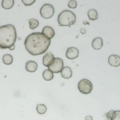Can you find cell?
<instances>
[{"label": "cell", "mask_w": 120, "mask_h": 120, "mask_svg": "<svg viewBox=\"0 0 120 120\" xmlns=\"http://www.w3.org/2000/svg\"><path fill=\"white\" fill-rule=\"evenodd\" d=\"M51 42L50 39L42 33L35 32L27 36L24 44L26 50L29 53L36 56L45 53L48 48Z\"/></svg>", "instance_id": "1"}, {"label": "cell", "mask_w": 120, "mask_h": 120, "mask_svg": "<svg viewBox=\"0 0 120 120\" xmlns=\"http://www.w3.org/2000/svg\"><path fill=\"white\" fill-rule=\"evenodd\" d=\"M17 38L15 26L8 24L0 26V48L9 49L14 45Z\"/></svg>", "instance_id": "2"}, {"label": "cell", "mask_w": 120, "mask_h": 120, "mask_svg": "<svg viewBox=\"0 0 120 120\" xmlns=\"http://www.w3.org/2000/svg\"><path fill=\"white\" fill-rule=\"evenodd\" d=\"M76 20V16L72 11L68 10H65L58 15L57 21L61 26H69L74 24Z\"/></svg>", "instance_id": "3"}, {"label": "cell", "mask_w": 120, "mask_h": 120, "mask_svg": "<svg viewBox=\"0 0 120 120\" xmlns=\"http://www.w3.org/2000/svg\"><path fill=\"white\" fill-rule=\"evenodd\" d=\"M78 87L81 93L87 94L91 92L93 86L90 81L87 79H83L80 80L78 82Z\"/></svg>", "instance_id": "4"}, {"label": "cell", "mask_w": 120, "mask_h": 120, "mask_svg": "<svg viewBox=\"0 0 120 120\" xmlns=\"http://www.w3.org/2000/svg\"><path fill=\"white\" fill-rule=\"evenodd\" d=\"M63 66V60L59 58H55L48 67L49 70L52 73H58L61 71Z\"/></svg>", "instance_id": "5"}, {"label": "cell", "mask_w": 120, "mask_h": 120, "mask_svg": "<svg viewBox=\"0 0 120 120\" xmlns=\"http://www.w3.org/2000/svg\"><path fill=\"white\" fill-rule=\"evenodd\" d=\"M55 12L54 8L51 4H46L41 8L40 12L41 16L45 19L51 18Z\"/></svg>", "instance_id": "6"}, {"label": "cell", "mask_w": 120, "mask_h": 120, "mask_svg": "<svg viewBox=\"0 0 120 120\" xmlns=\"http://www.w3.org/2000/svg\"><path fill=\"white\" fill-rule=\"evenodd\" d=\"M79 53V51L77 48L75 47H71L67 49L65 55L68 58L72 60L77 58Z\"/></svg>", "instance_id": "7"}, {"label": "cell", "mask_w": 120, "mask_h": 120, "mask_svg": "<svg viewBox=\"0 0 120 120\" xmlns=\"http://www.w3.org/2000/svg\"><path fill=\"white\" fill-rule=\"evenodd\" d=\"M108 62L110 65L114 67H118L120 65V57L116 55H112L108 58Z\"/></svg>", "instance_id": "8"}, {"label": "cell", "mask_w": 120, "mask_h": 120, "mask_svg": "<svg viewBox=\"0 0 120 120\" xmlns=\"http://www.w3.org/2000/svg\"><path fill=\"white\" fill-rule=\"evenodd\" d=\"M41 33L50 39L54 37L55 34L53 29L49 26H44L42 29Z\"/></svg>", "instance_id": "9"}, {"label": "cell", "mask_w": 120, "mask_h": 120, "mask_svg": "<svg viewBox=\"0 0 120 120\" xmlns=\"http://www.w3.org/2000/svg\"><path fill=\"white\" fill-rule=\"evenodd\" d=\"M54 58V55L51 52H48L43 58L42 62L43 65L46 67H48Z\"/></svg>", "instance_id": "10"}, {"label": "cell", "mask_w": 120, "mask_h": 120, "mask_svg": "<svg viewBox=\"0 0 120 120\" xmlns=\"http://www.w3.org/2000/svg\"><path fill=\"white\" fill-rule=\"evenodd\" d=\"M37 68V64L34 61H28L26 63L25 69L27 71L31 72H34L36 71Z\"/></svg>", "instance_id": "11"}, {"label": "cell", "mask_w": 120, "mask_h": 120, "mask_svg": "<svg viewBox=\"0 0 120 120\" xmlns=\"http://www.w3.org/2000/svg\"><path fill=\"white\" fill-rule=\"evenodd\" d=\"M61 72V75L64 78L68 79L72 76V71L70 68L68 66L64 67Z\"/></svg>", "instance_id": "12"}, {"label": "cell", "mask_w": 120, "mask_h": 120, "mask_svg": "<svg viewBox=\"0 0 120 120\" xmlns=\"http://www.w3.org/2000/svg\"><path fill=\"white\" fill-rule=\"evenodd\" d=\"M103 45L102 39L99 37L94 39L92 43V45L94 49L98 50L101 49Z\"/></svg>", "instance_id": "13"}, {"label": "cell", "mask_w": 120, "mask_h": 120, "mask_svg": "<svg viewBox=\"0 0 120 120\" xmlns=\"http://www.w3.org/2000/svg\"><path fill=\"white\" fill-rule=\"evenodd\" d=\"M87 15L90 20H95L98 18V15L97 11L94 9H91L88 11Z\"/></svg>", "instance_id": "14"}, {"label": "cell", "mask_w": 120, "mask_h": 120, "mask_svg": "<svg viewBox=\"0 0 120 120\" xmlns=\"http://www.w3.org/2000/svg\"><path fill=\"white\" fill-rule=\"evenodd\" d=\"M14 3V0H3L1 3V5L4 8L8 9L13 7Z\"/></svg>", "instance_id": "15"}, {"label": "cell", "mask_w": 120, "mask_h": 120, "mask_svg": "<svg viewBox=\"0 0 120 120\" xmlns=\"http://www.w3.org/2000/svg\"><path fill=\"white\" fill-rule=\"evenodd\" d=\"M43 77L45 80L46 81H50L53 78V73L49 69L44 70L42 74Z\"/></svg>", "instance_id": "16"}, {"label": "cell", "mask_w": 120, "mask_h": 120, "mask_svg": "<svg viewBox=\"0 0 120 120\" xmlns=\"http://www.w3.org/2000/svg\"><path fill=\"white\" fill-rule=\"evenodd\" d=\"M2 60L4 64L7 65H9L11 64L13 61V58L12 56L9 54H6L3 56Z\"/></svg>", "instance_id": "17"}, {"label": "cell", "mask_w": 120, "mask_h": 120, "mask_svg": "<svg viewBox=\"0 0 120 120\" xmlns=\"http://www.w3.org/2000/svg\"><path fill=\"white\" fill-rule=\"evenodd\" d=\"M36 110L40 114H45L47 110L46 106L43 104H38L37 106Z\"/></svg>", "instance_id": "18"}, {"label": "cell", "mask_w": 120, "mask_h": 120, "mask_svg": "<svg viewBox=\"0 0 120 120\" xmlns=\"http://www.w3.org/2000/svg\"><path fill=\"white\" fill-rule=\"evenodd\" d=\"M30 29L34 30L38 26L39 22L36 19H30L28 20Z\"/></svg>", "instance_id": "19"}, {"label": "cell", "mask_w": 120, "mask_h": 120, "mask_svg": "<svg viewBox=\"0 0 120 120\" xmlns=\"http://www.w3.org/2000/svg\"><path fill=\"white\" fill-rule=\"evenodd\" d=\"M107 119L108 120H113L116 117V113L115 111L111 110L105 114Z\"/></svg>", "instance_id": "20"}, {"label": "cell", "mask_w": 120, "mask_h": 120, "mask_svg": "<svg viewBox=\"0 0 120 120\" xmlns=\"http://www.w3.org/2000/svg\"><path fill=\"white\" fill-rule=\"evenodd\" d=\"M77 5V3L75 0H70L68 4V6L70 8H76Z\"/></svg>", "instance_id": "21"}, {"label": "cell", "mask_w": 120, "mask_h": 120, "mask_svg": "<svg viewBox=\"0 0 120 120\" xmlns=\"http://www.w3.org/2000/svg\"><path fill=\"white\" fill-rule=\"evenodd\" d=\"M22 1L25 6H30L34 3L36 0H22Z\"/></svg>", "instance_id": "22"}, {"label": "cell", "mask_w": 120, "mask_h": 120, "mask_svg": "<svg viewBox=\"0 0 120 120\" xmlns=\"http://www.w3.org/2000/svg\"><path fill=\"white\" fill-rule=\"evenodd\" d=\"M116 113L115 117L113 120H120V111L119 110L115 111Z\"/></svg>", "instance_id": "23"}, {"label": "cell", "mask_w": 120, "mask_h": 120, "mask_svg": "<svg viewBox=\"0 0 120 120\" xmlns=\"http://www.w3.org/2000/svg\"><path fill=\"white\" fill-rule=\"evenodd\" d=\"M86 120H93L92 117L91 116H87L85 117Z\"/></svg>", "instance_id": "24"}, {"label": "cell", "mask_w": 120, "mask_h": 120, "mask_svg": "<svg viewBox=\"0 0 120 120\" xmlns=\"http://www.w3.org/2000/svg\"><path fill=\"white\" fill-rule=\"evenodd\" d=\"M80 32L82 34H84L86 33V30L84 28H82L80 30Z\"/></svg>", "instance_id": "25"}, {"label": "cell", "mask_w": 120, "mask_h": 120, "mask_svg": "<svg viewBox=\"0 0 120 120\" xmlns=\"http://www.w3.org/2000/svg\"><path fill=\"white\" fill-rule=\"evenodd\" d=\"M15 48V45H14L11 48L9 49L11 50H13Z\"/></svg>", "instance_id": "26"}, {"label": "cell", "mask_w": 120, "mask_h": 120, "mask_svg": "<svg viewBox=\"0 0 120 120\" xmlns=\"http://www.w3.org/2000/svg\"><path fill=\"white\" fill-rule=\"evenodd\" d=\"M87 21H84L83 22V23L84 25H86L87 24Z\"/></svg>", "instance_id": "27"}]
</instances>
